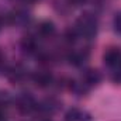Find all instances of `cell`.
<instances>
[{
  "label": "cell",
  "instance_id": "obj_1",
  "mask_svg": "<svg viewBox=\"0 0 121 121\" xmlns=\"http://www.w3.org/2000/svg\"><path fill=\"white\" fill-rule=\"evenodd\" d=\"M75 31L78 38L83 39H91L96 37L99 30V21L94 14L91 13H83L75 23V27L72 28Z\"/></svg>",
  "mask_w": 121,
  "mask_h": 121
},
{
  "label": "cell",
  "instance_id": "obj_2",
  "mask_svg": "<svg viewBox=\"0 0 121 121\" xmlns=\"http://www.w3.org/2000/svg\"><path fill=\"white\" fill-rule=\"evenodd\" d=\"M100 80H101V76H100L99 70H96V69H87V70H85L80 82H78V83L73 85V90L78 91V93H82V91L85 93V91L90 90L91 87L97 86L100 83Z\"/></svg>",
  "mask_w": 121,
  "mask_h": 121
},
{
  "label": "cell",
  "instance_id": "obj_3",
  "mask_svg": "<svg viewBox=\"0 0 121 121\" xmlns=\"http://www.w3.org/2000/svg\"><path fill=\"white\" fill-rule=\"evenodd\" d=\"M16 106L20 113L23 114H30L32 111L38 110V103L34 100V97L28 93H21L16 99Z\"/></svg>",
  "mask_w": 121,
  "mask_h": 121
},
{
  "label": "cell",
  "instance_id": "obj_4",
  "mask_svg": "<svg viewBox=\"0 0 121 121\" xmlns=\"http://www.w3.org/2000/svg\"><path fill=\"white\" fill-rule=\"evenodd\" d=\"M103 60H104V63L110 69H113L114 66H117L121 62V49L120 48H116V47L108 48L104 52V55H103Z\"/></svg>",
  "mask_w": 121,
  "mask_h": 121
},
{
  "label": "cell",
  "instance_id": "obj_5",
  "mask_svg": "<svg viewBox=\"0 0 121 121\" xmlns=\"http://www.w3.org/2000/svg\"><path fill=\"white\" fill-rule=\"evenodd\" d=\"M65 121H91V117L89 113H86L85 110L80 108H70L66 116Z\"/></svg>",
  "mask_w": 121,
  "mask_h": 121
},
{
  "label": "cell",
  "instance_id": "obj_6",
  "mask_svg": "<svg viewBox=\"0 0 121 121\" xmlns=\"http://www.w3.org/2000/svg\"><path fill=\"white\" fill-rule=\"evenodd\" d=\"M32 79H34V82L38 85V86H41V87H47V86H49L51 83H52V75H51V72H48V70H37L34 75H32Z\"/></svg>",
  "mask_w": 121,
  "mask_h": 121
},
{
  "label": "cell",
  "instance_id": "obj_7",
  "mask_svg": "<svg viewBox=\"0 0 121 121\" xmlns=\"http://www.w3.org/2000/svg\"><path fill=\"white\" fill-rule=\"evenodd\" d=\"M87 56H89L87 49H75L69 54V60H70V63L79 66V65H83V62L87 59Z\"/></svg>",
  "mask_w": 121,
  "mask_h": 121
},
{
  "label": "cell",
  "instance_id": "obj_8",
  "mask_svg": "<svg viewBox=\"0 0 121 121\" xmlns=\"http://www.w3.org/2000/svg\"><path fill=\"white\" fill-rule=\"evenodd\" d=\"M38 34L42 38H49L55 34V26L52 21H42L38 26Z\"/></svg>",
  "mask_w": 121,
  "mask_h": 121
},
{
  "label": "cell",
  "instance_id": "obj_9",
  "mask_svg": "<svg viewBox=\"0 0 121 121\" xmlns=\"http://www.w3.org/2000/svg\"><path fill=\"white\" fill-rule=\"evenodd\" d=\"M111 79H113V82L121 85V62L111 69Z\"/></svg>",
  "mask_w": 121,
  "mask_h": 121
},
{
  "label": "cell",
  "instance_id": "obj_10",
  "mask_svg": "<svg viewBox=\"0 0 121 121\" xmlns=\"http://www.w3.org/2000/svg\"><path fill=\"white\" fill-rule=\"evenodd\" d=\"M113 27H114V31L118 35H121V11L114 16V18H113Z\"/></svg>",
  "mask_w": 121,
  "mask_h": 121
}]
</instances>
